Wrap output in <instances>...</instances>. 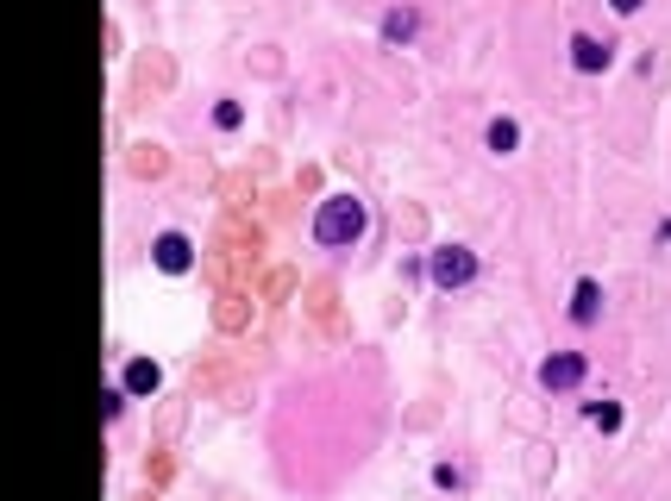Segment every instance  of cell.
I'll return each mask as SVG.
<instances>
[{"instance_id":"1","label":"cell","mask_w":671,"mask_h":501,"mask_svg":"<svg viewBox=\"0 0 671 501\" xmlns=\"http://www.w3.org/2000/svg\"><path fill=\"white\" fill-rule=\"evenodd\" d=\"M314 238H320V245H358V238H364V201L327 195L320 213H314Z\"/></svg>"},{"instance_id":"2","label":"cell","mask_w":671,"mask_h":501,"mask_svg":"<svg viewBox=\"0 0 671 501\" xmlns=\"http://www.w3.org/2000/svg\"><path fill=\"white\" fill-rule=\"evenodd\" d=\"M427 276L439 282V289H465V282L477 276V251H465V245H439L433 264H427Z\"/></svg>"},{"instance_id":"3","label":"cell","mask_w":671,"mask_h":501,"mask_svg":"<svg viewBox=\"0 0 671 501\" xmlns=\"http://www.w3.org/2000/svg\"><path fill=\"white\" fill-rule=\"evenodd\" d=\"M584 370H590V364H584L577 351H552L546 364H540V383H546V389H577V383H584Z\"/></svg>"},{"instance_id":"4","label":"cell","mask_w":671,"mask_h":501,"mask_svg":"<svg viewBox=\"0 0 671 501\" xmlns=\"http://www.w3.org/2000/svg\"><path fill=\"white\" fill-rule=\"evenodd\" d=\"M609 57H615V51H609L603 38H590V32H577V38H571V63L584 69V76H596V69H609Z\"/></svg>"},{"instance_id":"5","label":"cell","mask_w":671,"mask_h":501,"mask_svg":"<svg viewBox=\"0 0 671 501\" xmlns=\"http://www.w3.org/2000/svg\"><path fill=\"white\" fill-rule=\"evenodd\" d=\"M189 264H195V251H189V238H182V232H164V238H157V270L182 276Z\"/></svg>"},{"instance_id":"6","label":"cell","mask_w":671,"mask_h":501,"mask_svg":"<svg viewBox=\"0 0 671 501\" xmlns=\"http://www.w3.org/2000/svg\"><path fill=\"white\" fill-rule=\"evenodd\" d=\"M157 383H164V370H157L151 357H132L126 364V395H157Z\"/></svg>"},{"instance_id":"7","label":"cell","mask_w":671,"mask_h":501,"mask_svg":"<svg viewBox=\"0 0 671 501\" xmlns=\"http://www.w3.org/2000/svg\"><path fill=\"white\" fill-rule=\"evenodd\" d=\"M596 314H603V289H596V282H577V295H571V320H577V326H596Z\"/></svg>"},{"instance_id":"8","label":"cell","mask_w":671,"mask_h":501,"mask_svg":"<svg viewBox=\"0 0 671 501\" xmlns=\"http://www.w3.org/2000/svg\"><path fill=\"white\" fill-rule=\"evenodd\" d=\"M515 145H521V126H515V119H496V126H490V151H496V157H508Z\"/></svg>"},{"instance_id":"9","label":"cell","mask_w":671,"mask_h":501,"mask_svg":"<svg viewBox=\"0 0 671 501\" xmlns=\"http://www.w3.org/2000/svg\"><path fill=\"white\" fill-rule=\"evenodd\" d=\"M590 420L603 426V433H615V426H621V408H615V401H590Z\"/></svg>"},{"instance_id":"10","label":"cell","mask_w":671,"mask_h":501,"mask_svg":"<svg viewBox=\"0 0 671 501\" xmlns=\"http://www.w3.org/2000/svg\"><path fill=\"white\" fill-rule=\"evenodd\" d=\"M408 32H414V13H389V19H383V38H396V44H402Z\"/></svg>"},{"instance_id":"11","label":"cell","mask_w":671,"mask_h":501,"mask_svg":"<svg viewBox=\"0 0 671 501\" xmlns=\"http://www.w3.org/2000/svg\"><path fill=\"white\" fill-rule=\"evenodd\" d=\"M239 119H245V107H239V101H220V107H214V126H220V132H233Z\"/></svg>"},{"instance_id":"12","label":"cell","mask_w":671,"mask_h":501,"mask_svg":"<svg viewBox=\"0 0 671 501\" xmlns=\"http://www.w3.org/2000/svg\"><path fill=\"white\" fill-rule=\"evenodd\" d=\"M101 408H107V420H120V408H126V389H107V395H101Z\"/></svg>"},{"instance_id":"13","label":"cell","mask_w":671,"mask_h":501,"mask_svg":"<svg viewBox=\"0 0 671 501\" xmlns=\"http://www.w3.org/2000/svg\"><path fill=\"white\" fill-rule=\"evenodd\" d=\"M615 7H621V13H634V7H640V0H615Z\"/></svg>"}]
</instances>
